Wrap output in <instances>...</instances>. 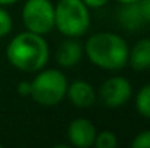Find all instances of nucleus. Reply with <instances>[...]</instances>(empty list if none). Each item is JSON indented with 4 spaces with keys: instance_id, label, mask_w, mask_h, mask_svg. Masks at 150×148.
<instances>
[{
    "instance_id": "423d86ee",
    "label": "nucleus",
    "mask_w": 150,
    "mask_h": 148,
    "mask_svg": "<svg viewBox=\"0 0 150 148\" xmlns=\"http://www.w3.org/2000/svg\"><path fill=\"white\" fill-rule=\"evenodd\" d=\"M131 84L124 77L108 79L100 87V99L108 107H120L131 97Z\"/></svg>"
},
{
    "instance_id": "6ab92c4d",
    "label": "nucleus",
    "mask_w": 150,
    "mask_h": 148,
    "mask_svg": "<svg viewBox=\"0 0 150 148\" xmlns=\"http://www.w3.org/2000/svg\"><path fill=\"white\" fill-rule=\"evenodd\" d=\"M18 0H0V6H6V4H13Z\"/></svg>"
},
{
    "instance_id": "dca6fc26",
    "label": "nucleus",
    "mask_w": 150,
    "mask_h": 148,
    "mask_svg": "<svg viewBox=\"0 0 150 148\" xmlns=\"http://www.w3.org/2000/svg\"><path fill=\"white\" fill-rule=\"evenodd\" d=\"M139 4H140L142 13L144 16V20L150 22V0H139Z\"/></svg>"
},
{
    "instance_id": "20e7f679",
    "label": "nucleus",
    "mask_w": 150,
    "mask_h": 148,
    "mask_svg": "<svg viewBox=\"0 0 150 148\" xmlns=\"http://www.w3.org/2000/svg\"><path fill=\"white\" fill-rule=\"evenodd\" d=\"M67 80L58 70H44L31 83V96L38 105H58L67 93Z\"/></svg>"
},
{
    "instance_id": "39448f33",
    "label": "nucleus",
    "mask_w": 150,
    "mask_h": 148,
    "mask_svg": "<svg viewBox=\"0 0 150 148\" xmlns=\"http://www.w3.org/2000/svg\"><path fill=\"white\" fill-rule=\"evenodd\" d=\"M22 19L29 32L45 35L54 28V6L50 0H28L22 9Z\"/></svg>"
},
{
    "instance_id": "f8f14e48",
    "label": "nucleus",
    "mask_w": 150,
    "mask_h": 148,
    "mask_svg": "<svg viewBox=\"0 0 150 148\" xmlns=\"http://www.w3.org/2000/svg\"><path fill=\"white\" fill-rule=\"evenodd\" d=\"M136 107L143 118L150 119V84L143 86L136 96Z\"/></svg>"
},
{
    "instance_id": "4468645a",
    "label": "nucleus",
    "mask_w": 150,
    "mask_h": 148,
    "mask_svg": "<svg viewBox=\"0 0 150 148\" xmlns=\"http://www.w3.org/2000/svg\"><path fill=\"white\" fill-rule=\"evenodd\" d=\"M12 31V18L10 15L0 7V38L6 36Z\"/></svg>"
},
{
    "instance_id": "a211bd4d",
    "label": "nucleus",
    "mask_w": 150,
    "mask_h": 148,
    "mask_svg": "<svg viewBox=\"0 0 150 148\" xmlns=\"http://www.w3.org/2000/svg\"><path fill=\"white\" fill-rule=\"evenodd\" d=\"M88 7H100L103 4H106L108 0H82Z\"/></svg>"
},
{
    "instance_id": "ddd939ff",
    "label": "nucleus",
    "mask_w": 150,
    "mask_h": 148,
    "mask_svg": "<svg viewBox=\"0 0 150 148\" xmlns=\"http://www.w3.org/2000/svg\"><path fill=\"white\" fill-rule=\"evenodd\" d=\"M93 145L96 148H115L118 145V141H117V137L114 132L102 131L99 134H96Z\"/></svg>"
},
{
    "instance_id": "f3484780",
    "label": "nucleus",
    "mask_w": 150,
    "mask_h": 148,
    "mask_svg": "<svg viewBox=\"0 0 150 148\" xmlns=\"http://www.w3.org/2000/svg\"><path fill=\"white\" fill-rule=\"evenodd\" d=\"M18 93L22 96H29L31 95V83L29 81H21L18 84Z\"/></svg>"
},
{
    "instance_id": "7ed1b4c3",
    "label": "nucleus",
    "mask_w": 150,
    "mask_h": 148,
    "mask_svg": "<svg viewBox=\"0 0 150 148\" xmlns=\"http://www.w3.org/2000/svg\"><path fill=\"white\" fill-rule=\"evenodd\" d=\"M91 25L88 6L82 0H60L54 7V26L66 36H82Z\"/></svg>"
},
{
    "instance_id": "6e6552de",
    "label": "nucleus",
    "mask_w": 150,
    "mask_h": 148,
    "mask_svg": "<svg viewBox=\"0 0 150 148\" xmlns=\"http://www.w3.org/2000/svg\"><path fill=\"white\" fill-rule=\"evenodd\" d=\"M70 102L77 106V107H89L95 103L96 95L93 87L83 80H76L71 83V86L67 87V93H66Z\"/></svg>"
},
{
    "instance_id": "1a4fd4ad",
    "label": "nucleus",
    "mask_w": 150,
    "mask_h": 148,
    "mask_svg": "<svg viewBox=\"0 0 150 148\" xmlns=\"http://www.w3.org/2000/svg\"><path fill=\"white\" fill-rule=\"evenodd\" d=\"M82 55H83L82 45L74 39H67V41H63L60 44L55 58H57V62L61 67L71 68L82 60Z\"/></svg>"
},
{
    "instance_id": "f257e3e1",
    "label": "nucleus",
    "mask_w": 150,
    "mask_h": 148,
    "mask_svg": "<svg viewBox=\"0 0 150 148\" xmlns=\"http://www.w3.org/2000/svg\"><path fill=\"white\" fill-rule=\"evenodd\" d=\"M10 64L26 73L40 71L48 61L50 49L42 35L34 32H23L16 35L6 49Z\"/></svg>"
},
{
    "instance_id": "0eeeda50",
    "label": "nucleus",
    "mask_w": 150,
    "mask_h": 148,
    "mask_svg": "<svg viewBox=\"0 0 150 148\" xmlns=\"http://www.w3.org/2000/svg\"><path fill=\"white\" fill-rule=\"evenodd\" d=\"M67 137H69L71 145L79 148H88L91 145H93L96 131H95L93 123L89 119L77 118L69 125Z\"/></svg>"
},
{
    "instance_id": "9d476101",
    "label": "nucleus",
    "mask_w": 150,
    "mask_h": 148,
    "mask_svg": "<svg viewBox=\"0 0 150 148\" xmlns=\"http://www.w3.org/2000/svg\"><path fill=\"white\" fill-rule=\"evenodd\" d=\"M118 20H120L121 26L125 28L127 31H136V29L142 28L146 20L142 13L139 1L122 4V7L118 12Z\"/></svg>"
},
{
    "instance_id": "412c9836",
    "label": "nucleus",
    "mask_w": 150,
    "mask_h": 148,
    "mask_svg": "<svg viewBox=\"0 0 150 148\" xmlns=\"http://www.w3.org/2000/svg\"><path fill=\"white\" fill-rule=\"evenodd\" d=\"M0 148H1V145H0Z\"/></svg>"
},
{
    "instance_id": "9b49d317",
    "label": "nucleus",
    "mask_w": 150,
    "mask_h": 148,
    "mask_svg": "<svg viewBox=\"0 0 150 148\" xmlns=\"http://www.w3.org/2000/svg\"><path fill=\"white\" fill-rule=\"evenodd\" d=\"M128 61L134 70H147L150 68V39L139 41L131 51H128Z\"/></svg>"
},
{
    "instance_id": "f03ea898",
    "label": "nucleus",
    "mask_w": 150,
    "mask_h": 148,
    "mask_svg": "<svg viewBox=\"0 0 150 148\" xmlns=\"http://www.w3.org/2000/svg\"><path fill=\"white\" fill-rule=\"evenodd\" d=\"M85 51L88 58L100 68L105 70H120L128 61V45L117 34L100 32L92 35Z\"/></svg>"
},
{
    "instance_id": "aec40b11",
    "label": "nucleus",
    "mask_w": 150,
    "mask_h": 148,
    "mask_svg": "<svg viewBox=\"0 0 150 148\" xmlns=\"http://www.w3.org/2000/svg\"><path fill=\"white\" fill-rule=\"evenodd\" d=\"M120 3H122V4H125V3H134V1H139V0H118Z\"/></svg>"
},
{
    "instance_id": "2eb2a0df",
    "label": "nucleus",
    "mask_w": 150,
    "mask_h": 148,
    "mask_svg": "<svg viewBox=\"0 0 150 148\" xmlns=\"http://www.w3.org/2000/svg\"><path fill=\"white\" fill-rule=\"evenodd\" d=\"M133 148H150V129L140 132L131 142Z\"/></svg>"
}]
</instances>
